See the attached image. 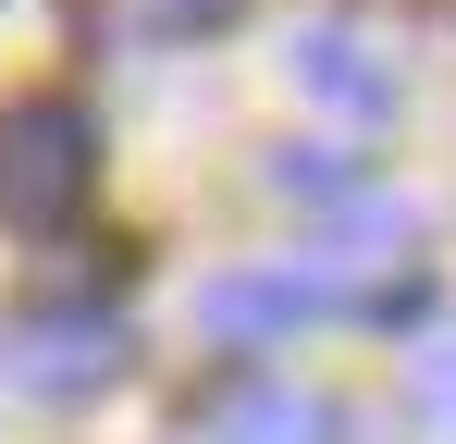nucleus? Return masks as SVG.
Wrapping results in <instances>:
<instances>
[{
	"label": "nucleus",
	"instance_id": "1",
	"mask_svg": "<svg viewBox=\"0 0 456 444\" xmlns=\"http://www.w3.org/2000/svg\"><path fill=\"white\" fill-rule=\"evenodd\" d=\"M99 185V124L75 99H12L0 111V222L12 234H62Z\"/></svg>",
	"mask_w": 456,
	"mask_h": 444
},
{
	"label": "nucleus",
	"instance_id": "6",
	"mask_svg": "<svg viewBox=\"0 0 456 444\" xmlns=\"http://www.w3.org/2000/svg\"><path fill=\"white\" fill-rule=\"evenodd\" d=\"M407 420H419V444H456V321L407 346Z\"/></svg>",
	"mask_w": 456,
	"mask_h": 444
},
{
	"label": "nucleus",
	"instance_id": "3",
	"mask_svg": "<svg viewBox=\"0 0 456 444\" xmlns=\"http://www.w3.org/2000/svg\"><path fill=\"white\" fill-rule=\"evenodd\" d=\"M321 308H346V296L321 284V259H308V247H284V259L210 272V284H198V333H210V346H284V333L321 321Z\"/></svg>",
	"mask_w": 456,
	"mask_h": 444
},
{
	"label": "nucleus",
	"instance_id": "4",
	"mask_svg": "<svg viewBox=\"0 0 456 444\" xmlns=\"http://www.w3.org/2000/svg\"><path fill=\"white\" fill-rule=\"evenodd\" d=\"M297 86L308 99H333V111H358V124H382L395 111V62H370V37L358 25H297Z\"/></svg>",
	"mask_w": 456,
	"mask_h": 444
},
{
	"label": "nucleus",
	"instance_id": "7",
	"mask_svg": "<svg viewBox=\"0 0 456 444\" xmlns=\"http://www.w3.org/2000/svg\"><path fill=\"white\" fill-rule=\"evenodd\" d=\"M124 12H136L149 37H210V25H234L247 0H124Z\"/></svg>",
	"mask_w": 456,
	"mask_h": 444
},
{
	"label": "nucleus",
	"instance_id": "5",
	"mask_svg": "<svg viewBox=\"0 0 456 444\" xmlns=\"http://www.w3.org/2000/svg\"><path fill=\"white\" fill-rule=\"evenodd\" d=\"M346 420L308 395V382H234L223 407L198 420V444H333Z\"/></svg>",
	"mask_w": 456,
	"mask_h": 444
},
{
	"label": "nucleus",
	"instance_id": "2",
	"mask_svg": "<svg viewBox=\"0 0 456 444\" xmlns=\"http://www.w3.org/2000/svg\"><path fill=\"white\" fill-rule=\"evenodd\" d=\"M0 382L37 395V407H86V395L124 382V321H99V308H25V321H0Z\"/></svg>",
	"mask_w": 456,
	"mask_h": 444
}]
</instances>
